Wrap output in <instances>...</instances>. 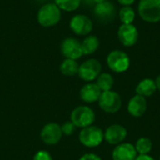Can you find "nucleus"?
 Here are the masks:
<instances>
[{
  "mask_svg": "<svg viewBox=\"0 0 160 160\" xmlns=\"http://www.w3.org/2000/svg\"><path fill=\"white\" fill-rule=\"evenodd\" d=\"M61 9L54 3L42 5L37 14V20L42 27H52L61 20Z\"/></svg>",
  "mask_w": 160,
  "mask_h": 160,
  "instance_id": "1",
  "label": "nucleus"
},
{
  "mask_svg": "<svg viewBox=\"0 0 160 160\" xmlns=\"http://www.w3.org/2000/svg\"><path fill=\"white\" fill-rule=\"evenodd\" d=\"M138 13L141 19L148 23L160 22V0H140Z\"/></svg>",
  "mask_w": 160,
  "mask_h": 160,
  "instance_id": "2",
  "label": "nucleus"
},
{
  "mask_svg": "<svg viewBox=\"0 0 160 160\" xmlns=\"http://www.w3.org/2000/svg\"><path fill=\"white\" fill-rule=\"evenodd\" d=\"M79 141L87 148L98 147L104 141V131L97 126H89L82 128L79 134Z\"/></svg>",
  "mask_w": 160,
  "mask_h": 160,
  "instance_id": "3",
  "label": "nucleus"
},
{
  "mask_svg": "<svg viewBox=\"0 0 160 160\" xmlns=\"http://www.w3.org/2000/svg\"><path fill=\"white\" fill-rule=\"evenodd\" d=\"M99 108L106 113L113 114L120 111L122 108V98L118 92L109 90L102 92L98 99Z\"/></svg>",
  "mask_w": 160,
  "mask_h": 160,
  "instance_id": "4",
  "label": "nucleus"
},
{
  "mask_svg": "<svg viewBox=\"0 0 160 160\" xmlns=\"http://www.w3.org/2000/svg\"><path fill=\"white\" fill-rule=\"evenodd\" d=\"M108 68L115 73L126 72L130 67V58L127 52L121 50L112 51L106 58Z\"/></svg>",
  "mask_w": 160,
  "mask_h": 160,
  "instance_id": "5",
  "label": "nucleus"
},
{
  "mask_svg": "<svg viewBox=\"0 0 160 160\" xmlns=\"http://www.w3.org/2000/svg\"><path fill=\"white\" fill-rule=\"evenodd\" d=\"M96 120V113L88 106H78L76 107L70 114V121L74 124L76 128H84L92 126Z\"/></svg>",
  "mask_w": 160,
  "mask_h": 160,
  "instance_id": "6",
  "label": "nucleus"
},
{
  "mask_svg": "<svg viewBox=\"0 0 160 160\" xmlns=\"http://www.w3.org/2000/svg\"><path fill=\"white\" fill-rule=\"evenodd\" d=\"M102 70L101 63L95 58H90L82 62L79 67L78 76L84 82H92L97 80Z\"/></svg>",
  "mask_w": 160,
  "mask_h": 160,
  "instance_id": "7",
  "label": "nucleus"
},
{
  "mask_svg": "<svg viewBox=\"0 0 160 160\" xmlns=\"http://www.w3.org/2000/svg\"><path fill=\"white\" fill-rule=\"evenodd\" d=\"M94 23L92 20L84 14L74 15L69 22L70 30L77 36H88L92 32Z\"/></svg>",
  "mask_w": 160,
  "mask_h": 160,
  "instance_id": "8",
  "label": "nucleus"
},
{
  "mask_svg": "<svg viewBox=\"0 0 160 160\" xmlns=\"http://www.w3.org/2000/svg\"><path fill=\"white\" fill-rule=\"evenodd\" d=\"M60 51L62 55L67 59L78 60L83 55L81 41L74 38H65L60 44Z\"/></svg>",
  "mask_w": 160,
  "mask_h": 160,
  "instance_id": "9",
  "label": "nucleus"
},
{
  "mask_svg": "<svg viewBox=\"0 0 160 160\" xmlns=\"http://www.w3.org/2000/svg\"><path fill=\"white\" fill-rule=\"evenodd\" d=\"M63 133L61 130V126L57 123L51 122L46 124L40 131L41 141L48 145H55L62 139Z\"/></svg>",
  "mask_w": 160,
  "mask_h": 160,
  "instance_id": "10",
  "label": "nucleus"
},
{
  "mask_svg": "<svg viewBox=\"0 0 160 160\" xmlns=\"http://www.w3.org/2000/svg\"><path fill=\"white\" fill-rule=\"evenodd\" d=\"M117 37L123 46L132 47L139 40V31L133 23L131 24L122 23L118 28Z\"/></svg>",
  "mask_w": 160,
  "mask_h": 160,
  "instance_id": "11",
  "label": "nucleus"
},
{
  "mask_svg": "<svg viewBox=\"0 0 160 160\" xmlns=\"http://www.w3.org/2000/svg\"><path fill=\"white\" fill-rule=\"evenodd\" d=\"M128 137V129L120 124H112L104 131V141L111 145H118Z\"/></svg>",
  "mask_w": 160,
  "mask_h": 160,
  "instance_id": "12",
  "label": "nucleus"
},
{
  "mask_svg": "<svg viewBox=\"0 0 160 160\" xmlns=\"http://www.w3.org/2000/svg\"><path fill=\"white\" fill-rule=\"evenodd\" d=\"M138 154L134 144L130 142H122L115 145L112 152V160H135Z\"/></svg>",
  "mask_w": 160,
  "mask_h": 160,
  "instance_id": "13",
  "label": "nucleus"
},
{
  "mask_svg": "<svg viewBox=\"0 0 160 160\" xmlns=\"http://www.w3.org/2000/svg\"><path fill=\"white\" fill-rule=\"evenodd\" d=\"M127 111L129 115L135 118L142 117L147 111V100L146 98L140 95L133 96L128 102Z\"/></svg>",
  "mask_w": 160,
  "mask_h": 160,
  "instance_id": "14",
  "label": "nucleus"
},
{
  "mask_svg": "<svg viewBox=\"0 0 160 160\" xmlns=\"http://www.w3.org/2000/svg\"><path fill=\"white\" fill-rule=\"evenodd\" d=\"M94 13L98 20L103 22H111L115 18L116 8L113 3L106 0L104 2L96 4L94 8Z\"/></svg>",
  "mask_w": 160,
  "mask_h": 160,
  "instance_id": "15",
  "label": "nucleus"
},
{
  "mask_svg": "<svg viewBox=\"0 0 160 160\" xmlns=\"http://www.w3.org/2000/svg\"><path fill=\"white\" fill-rule=\"evenodd\" d=\"M101 93V90L96 84V82H87L81 88L80 98L83 102L91 104L98 101Z\"/></svg>",
  "mask_w": 160,
  "mask_h": 160,
  "instance_id": "16",
  "label": "nucleus"
},
{
  "mask_svg": "<svg viewBox=\"0 0 160 160\" xmlns=\"http://www.w3.org/2000/svg\"><path fill=\"white\" fill-rule=\"evenodd\" d=\"M157 91V85L155 80L151 78H145L142 80L135 87L136 95H140L144 98L153 96Z\"/></svg>",
  "mask_w": 160,
  "mask_h": 160,
  "instance_id": "17",
  "label": "nucleus"
},
{
  "mask_svg": "<svg viewBox=\"0 0 160 160\" xmlns=\"http://www.w3.org/2000/svg\"><path fill=\"white\" fill-rule=\"evenodd\" d=\"M81 44L83 55H91L98 50L100 42L97 36L88 35L83 38Z\"/></svg>",
  "mask_w": 160,
  "mask_h": 160,
  "instance_id": "18",
  "label": "nucleus"
},
{
  "mask_svg": "<svg viewBox=\"0 0 160 160\" xmlns=\"http://www.w3.org/2000/svg\"><path fill=\"white\" fill-rule=\"evenodd\" d=\"M80 65L78 64L77 60L73 59H65L60 65V72L67 77H73L78 75Z\"/></svg>",
  "mask_w": 160,
  "mask_h": 160,
  "instance_id": "19",
  "label": "nucleus"
},
{
  "mask_svg": "<svg viewBox=\"0 0 160 160\" xmlns=\"http://www.w3.org/2000/svg\"><path fill=\"white\" fill-rule=\"evenodd\" d=\"M96 84L99 87L101 92L112 90L114 84V79L112 74L108 72H101L96 80Z\"/></svg>",
  "mask_w": 160,
  "mask_h": 160,
  "instance_id": "20",
  "label": "nucleus"
},
{
  "mask_svg": "<svg viewBox=\"0 0 160 160\" xmlns=\"http://www.w3.org/2000/svg\"><path fill=\"white\" fill-rule=\"evenodd\" d=\"M138 155H149L153 150V141L148 137H141L134 144Z\"/></svg>",
  "mask_w": 160,
  "mask_h": 160,
  "instance_id": "21",
  "label": "nucleus"
},
{
  "mask_svg": "<svg viewBox=\"0 0 160 160\" xmlns=\"http://www.w3.org/2000/svg\"><path fill=\"white\" fill-rule=\"evenodd\" d=\"M118 16L123 24H131L135 20L136 13L131 6H122V8L119 9Z\"/></svg>",
  "mask_w": 160,
  "mask_h": 160,
  "instance_id": "22",
  "label": "nucleus"
},
{
  "mask_svg": "<svg viewBox=\"0 0 160 160\" xmlns=\"http://www.w3.org/2000/svg\"><path fill=\"white\" fill-rule=\"evenodd\" d=\"M54 4L61 10L71 12L80 8L82 0H54Z\"/></svg>",
  "mask_w": 160,
  "mask_h": 160,
  "instance_id": "23",
  "label": "nucleus"
},
{
  "mask_svg": "<svg viewBox=\"0 0 160 160\" xmlns=\"http://www.w3.org/2000/svg\"><path fill=\"white\" fill-rule=\"evenodd\" d=\"M76 127L74 126V124L71 121H66L62 126H61V130L63 135L66 136H70L74 133Z\"/></svg>",
  "mask_w": 160,
  "mask_h": 160,
  "instance_id": "24",
  "label": "nucleus"
},
{
  "mask_svg": "<svg viewBox=\"0 0 160 160\" xmlns=\"http://www.w3.org/2000/svg\"><path fill=\"white\" fill-rule=\"evenodd\" d=\"M33 160H52V157L48 151L40 150L34 155Z\"/></svg>",
  "mask_w": 160,
  "mask_h": 160,
  "instance_id": "25",
  "label": "nucleus"
},
{
  "mask_svg": "<svg viewBox=\"0 0 160 160\" xmlns=\"http://www.w3.org/2000/svg\"><path fill=\"white\" fill-rule=\"evenodd\" d=\"M79 160H102V158L94 153H86L84 155H82Z\"/></svg>",
  "mask_w": 160,
  "mask_h": 160,
  "instance_id": "26",
  "label": "nucleus"
},
{
  "mask_svg": "<svg viewBox=\"0 0 160 160\" xmlns=\"http://www.w3.org/2000/svg\"><path fill=\"white\" fill-rule=\"evenodd\" d=\"M135 160H156L150 155H138Z\"/></svg>",
  "mask_w": 160,
  "mask_h": 160,
  "instance_id": "27",
  "label": "nucleus"
},
{
  "mask_svg": "<svg viewBox=\"0 0 160 160\" xmlns=\"http://www.w3.org/2000/svg\"><path fill=\"white\" fill-rule=\"evenodd\" d=\"M136 0H117L121 6H131L135 3Z\"/></svg>",
  "mask_w": 160,
  "mask_h": 160,
  "instance_id": "28",
  "label": "nucleus"
},
{
  "mask_svg": "<svg viewBox=\"0 0 160 160\" xmlns=\"http://www.w3.org/2000/svg\"><path fill=\"white\" fill-rule=\"evenodd\" d=\"M155 82H156V85H157V90H158L160 92V74L156 78Z\"/></svg>",
  "mask_w": 160,
  "mask_h": 160,
  "instance_id": "29",
  "label": "nucleus"
},
{
  "mask_svg": "<svg viewBox=\"0 0 160 160\" xmlns=\"http://www.w3.org/2000/svg\"><path fill=\"white\" fill-rule=\"evenodd\" d=\"M94 3H96V4H98V3H101V2H104V1H106V0H92Z\"/></svg>",
  "mask_w": 160,
  "mask_h": 160,
  "instance_id": "30",
  "label": "nucleus"
},
{
  "mask_svg": "<svg viewBox=\"0 0 160 160\" xmlns=\"http://www.w3.org/2000/svg\"><path fill=\"white\" fill-rule=\"evenodd\" d=\"M159 160H160V158H159Z\"/></svg>",
  "mask_w": 160,
  "mask_h": 160,
  "instance_id": "31",
  "label": "nucleus"
}]
</instances>
